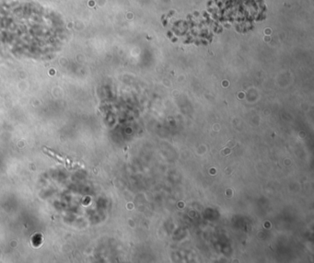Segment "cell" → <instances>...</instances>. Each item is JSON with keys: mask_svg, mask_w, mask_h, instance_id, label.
<instances>
[{"mask_svg": "<svg viewBox=\"0 0 314 263\" xmlns=\"http://www.w3.org/2000/svg\"><path fill=\"white\" fill-rule=\"evenodd\" d=\"M43 151L45 152V153H47L48 155H50V156H52L54 158H55L56 159V160H57L58 162H61V163H62V164H64V159L62 158V157H61L60 156H57V155H55L54 153H53V152H51V151H49V150L47 149V148H43Z\"/></svg>", "mask_w": 314, "mask_h": 263, "instance_id": "cell-1", "label": "cell"}]
</instances>
